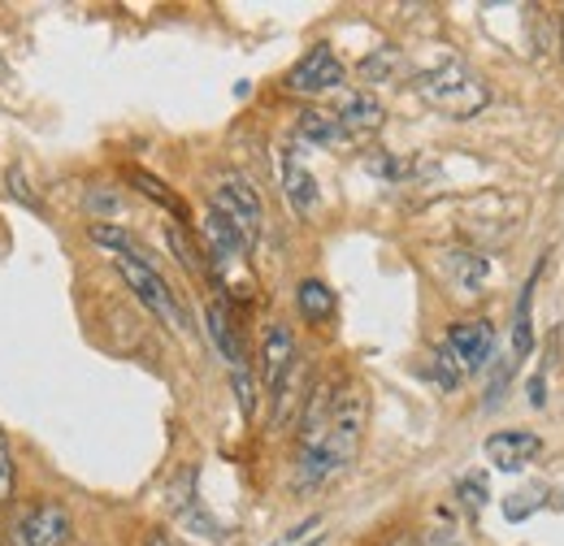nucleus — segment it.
<instances>
[{"label":"nucleus","mask_w":564,"mask_h":546,"mask_svg":"<svg viewBox=\"0 0 564 546\" xmlns=\"http://www.w3.org/2000/svg\"><path fill=\"white\" fill-rule=\"evenodd\" d=\"M417 91H422V100L430 109H438L443 118H456V122L478 118L487 109V100H491L482 74H474L465 62H443V66L425 69L417 78Z\"/></svg>","instance_id":"1"},{"label":"nucleus","mask_w":564,"mask_h":546,"mask_svg":"<svg viewBox=\"0 0 564 546\" xmlns=\"http://www.w3.org/2000/svg\"><path fill=\"white\" fill-rule=\"evenodd\" d=\"M209 208L213 212H221L248 243H257L261 230H265L261 196H257V192L248 187V178H239V174H221V178H217V187L209 192Z\"/></svg>","instance_id":"2"},{"label":"nucleus","mask_w":564,"mask_h":546,"mask_svg":"<svg viewBox=\"0 0 564 546\" xmlns=\"http://www.w3.org/2000/svg\"><path fill=\"white\" fill-rule=\"evenodd\" d=\"M118 273L127 277V286L135 291V299H140L152 317H161L170 330H187V317H183V308H178L174 291L165 286V277L152 270V265L131 261V256H118Z\"/></svg>","instance_id":"3"},{"label":"nucleus","mask_w":564,"mask_h":546,"mask_svg":"<svg viewBox=\"0 0 564 546\" xmlns=\"http://www.w3.org/2000/svg\"><path fill=\"white\" fill-rule=\"evenodd\" d=\"M13 546H66L70 538V512L57 499H40L31 507H22V516L9 529Z\"/></svg>","instance_id":"4"},{"label":"nucleus","mask_w":564,"mask_h":546,"mask_svg":"<svg viewBox=\"0 0 564 546\" xmlns=\"http://www.w3.org/2000/svg\"><path fill=\"white\" fill-rule=\"evenodd\" d=\"M344 83V62L326 48V44H317V48H308L291 74H286V87L291 91H300V96H322V91H335Z\"/></svg>","instance_id":"5"},{"label":"nucleus","mask_w":564,"mask_h":546,"mask_svg":"<svg viewBox=\"0 0 564 546\" xmlns=\"http://www.w3.org/2000/svg\"><path fill=\"white\" fill-rule=\"evenodd\" d=\"M447 347L456 351L465 373H482L495 356V326L482 321V317H465V321H456L447 330Z\"/></svg>","instance_id":"6"},{"label":"nucleus","mask_w":564,"mask_h":546,"mask_svg":"<svg viewBox=\"0 0 564 546\" xmlns=\"http://www.w3.org/2000/svg\"><path fill=\"white\" fill-rule=\"evenodd\" d=\"M539 451H543V438L530 429H495L487 438V460L503 473H521Z\"/></svg>","instance_id":"7"},{"label":"nucleus","mask_w":564,"mask_h":546,"mask_svg":"<svg viewBox=\"0 0 564 546\" xmlns=\"http://www.w3.org/2000/svg\"><path fill=\"white\" fill-rule=\"evenodd\" d=\"M200 230H205V243H209V252H213V261H217V265H235V261H243V256H248V248H252V243H248V239H243V234H239L221 212H213V208L205 212Z\"/></svg>","instance_id":"8"},{"label":"nucleus","mask_w":564,"mask_h":546,"mask_svg":"<svg viewBox=\"0 0 564 546\" xmlns=\"http://www.w3.org/2000/svg\"><path fill=\"white\" fill-rule=\"evenodd\" d=\"M291 364H295V339H291V330L282 321H274L265 330V342H261V373H265V386L270 391L291 373Z\"/></svg>","instance_id":"9"},{"label":"nucleus","mask_w":564,"mask_h":546,"mask_svg":"<svg viewBox=\"0 0 564 546\" xmlns=\"http://www.w3.org/2000/svg\"><path fill=\"white\" fill-rule=\"evenodd\" d=\"M339 122H344V131L348 135H369V131H378L382 127V105L369 96V91H348L344 100H339V113H335Z\"/></svg>","instance_id":"10"},{"label":"nucleus","mask_w":564,"mask_h":546,"mask_svg":"<svg viewBox=\"0 0 564 546\" xmlns=\"http://www.w3.org/2000/svg\"><path fill=\"white\" fill-rule=\"evenodd\" d=\"M282 196H286V205L295 208L300 217L304 212H313L317 208V178L295 161V156H282Z\"/></svg>","instance_id":"11"},{"label":"nucleus","mask_w":564,"mask_h":546,"mask_svg":"<svg viewBox=\"0 0 564 546\" xmlns=\"http://www.w3.org/2000/svg\"><path fill=\"white\" fill-rule=\"evenodd\" d=\"M534 282L539 270L525 277V286L517 291V308H512V356H530L534 351V321H530V308H534Z\"/></svg>","instance_id":"12"},{"label":"nucleus","mask_w":564,"mask_h":546,"mask_svg":"<svg viewBox=\"0 0 564 546\" xmlns=\"http://www.w3.org/2000/svg\"><path fill=\"white\" fill-rule=\"evenodd\" d=\"M295 304H300L304 321H330V313H335V291H330L322 277H304V282L295 286Z\"/></svg>","instance_id":"13"},{"label":"nucleus","mask_w":564,"mask_h":546,"mask_svg":"<svg viewBox=\"0 0 564 546\" xmlns=\"http://www.w3.org/2000/svg\"><path fill=\"white\" fill-rule=\"evenodd\" d=\"M205 321H209V339H213V347L221 351V360H226L230 369H243V347H239V339H235V326H230L226 308H221V304H209Z\"/></svg>","instance_id":"14"},{"label":"nucleus","mask_w":564,"mask_h":546,"mask_svg":"<svg viewBox=\"0 0 564 546\" xmlns=\"http://www.w3.org/2000/svg\"><path fill=\"white\" fill-rule=\"evenodd\" d=\"M91 239H96L100 248H109V252H113V261H118V256H131V261L152 265V256L135 243V234H127V230H122V226H113V221H96V226H91Z\"/></svg>","instance_id":"15"},{"label":"nucleus","mask_w":564,"mask_h":546,"mask_svg":"<svg viewBox=\"0 0 564 546\" xmlns=\"http://www.w3.org/2000/svg\"><path fill=\"white\" fill-rule=\"evenodd\" d=\"M300 135L308 139V143H322V148H335V143L352 139L348 131H344V122H339L335 113H322V109L300 113Z\"/></svg>","instance_id":"16"},{"label":"nucleus","mask_w":564,"mask_h":546,"mask_svg":"<svg viewBox=\"0 0 564 546\" xmlns=\"http://www.w3.org/2000/svg\"><path fill=\"white\" fill-rule=\"evenodd\" d=\"M452 273H456V286H460L465 295H478L482 282H487V256L456 252V256H452Z\"/></svg>","instance_id":"17"},{"label":"nucleus","mask_w":564,"mask_h":546,"mask_svg":"<svg viewBox=\"0 0 564 546\" xmlns=\"http://www.w3.org/2000/svg\"><path fill=\"white\" fill-rule=\"evenodd\" d=\"M430 373H434V382H438L443 391H456L460 378H465V369H460V360H456V351H452L447 342H438V347L430 351Z\"/></svg>","instance_id":"18"},{"label":"nucleus","mask_w":564,"mask_h":546,"mask_svg":"<svg viewBox=\"0 0 564 546\" xmlns=\"http://www.w3.org/2000/svg\"><path fill=\"white\" fill-rule=\"evenodd\" d=\"M326 538V521L322 516H308V521H300V525H291L282 538H274L270 546H322Z\"/></svg>","instance_id":"19"},{"label":"nucleus","mask_w":564,"mask_h":546,"mask_svg":"<svg viewBox=\"0 0 564 546\" xmlns=\"http://www.w3.org/2000/svg\"><path fill=\"white\" fill-rule=\"evenodd\" d=\"M395 69H400V53H395V48H382V53H373V57L360 62V74H365L369 83H382V78H391Z\"/></svg>","instance_id":"20"},{"label":"nucleus","mask_w":564,"mask_h":546,"mask_svg":"<svg viewBox=\"0 0 564 546\" xmlns=\"http://www.w3.org/2000/svg\"><path fill=\"white\" fill-rule=\"evenodd\" d=\"M13 481H18V465H13V447L0 429V507L13 503Z\"/></svg>","instance_id":"21"},{"label":"nucleus","mask_w":564,"mask_h":546,"mask_svg":"<svg viewBox=\"0 0 564 546\" xmlns=\"http://www.w3.org/2000/svg\"><path fill=\"white\" fill-rule=\"evenodd\" d=\"M131 183L140 187L143 196H152L156 205H165L170 212H178V217H183V205H178V200H174V196H170V192H165V187H161V183H156L152 174H143V170H131Z\"/></svg>","instance_id":"22"},{"label":"nucleus","mask_w":564,"mask_h":546,"mask_svg":"<svg viewBox=\"0 0 564 546\" xmlns=\"http://www.w3.org/2000/svg\"><path fill=\"white\" fill-rule=\"evenodd\" d=\"M165 239H170V248H174V256H178V265H183V270H187V273H200V270H205V265L196 261V248L187 243V234H183L178 226H170V230H165Z\"/></svg>","instance_id":"23"},{"label":"nucleus","mask_w":564,"mask_h":546,"mask_svg":"<svg viewBox=\"0 0 564 546\" xmlns=\"http://www.w3.org/2000/svg\"><path fill=\"white\" fill-rule=\"evenodd\" d=\"M230 382H235V395H239L243 416H252L257 412V382H252V373L248 369H230Z\"/></svg>","instance_id":"24"},{"label":"nucleus","mask_w":564,"mask_h":546,"mask_svg":"<svg viewBox=\"0 0 564 546\" xmlns=\"http://www.w3.org/2000/svg\"><path fill=\"white\" fill-rule=\"evenodd\" d=\"M456 494H460V503H465L469 512H482L491 490H487V481H482V478H465L460 485H456Z\"/></svg>","instance_id":"25"},{"label":"nucleus","mask_w":564,"mask_h":546,"mask_svg":"<svg viewBox=\"0 0 564 546\" xmlns=\"http://www.w3.org/2000/svg\"><path fill=\"white\" fill-rule=\"evenodd\" d=\"M512 364L517 360H503L499 369H495V378H491V391H487V408H495L499 400H503V386H508V373H512Z\"/></svg>","instance_id":"26"},{"label":"nucleus","mask_w":564,"mask_h":546,"mask_svg":"<svg viewBox=\"0 0 564 546\" xmlns=\"http://www.w3.org/2000/svg\"><path fill=\"white\" fill-rule=\"evenodd\" d=\"M118 205H122V200H118L113 192H91V196H87V208H91V212H118Z\"/></svg>","instance_id":"27"},{"label":"nucleus","mask_w":564,"mask_h":546,"mask_svg":"<svg viewBox=\"0 0 564 546\" xmlns=\"http://www.w3.org/2000/svg\"><path fill=\"white\" fill-rule=\"evenodd\" d=\"M530 404H534V408H543V404H547V400H543V378H534V382H530Z\"/></svg>","instance_id":"28"},{"label":"nucleus","mask_w":564,"mask_h":546,"mask_svg":"<svg viewBox=\"0 0 564 546\" xmlns=\"http://www.w3.org/2000/svg\"><path fill=\"white\" fill-rule=\"evenodd\" d=\"M148 546H174V543H170L165 534H152V538H148Z\"/></svg>","instance_id":"29"},{"label":"nucleus","mask_w":564,"mask_h":546,"mask_svg":"<svg viewBox=\"0 0 564 546\" xmlns=\"http://www.w3.org/2000/svg\"><path fill=\"white\" fill-rule=\"evenodd\" d=\"M430 546H460V543H447V538H434Z\"/></svg>","instance_id":"30"},{"label":"nucleus","mask_w":564,"mask_h":546,"mask_svg":"<svg viewBox=\"0 0 564 546\" xmlns=\"http://www.w3.org/2000/svg\"><path fill=\"white\" fill-rule=\"evenodd\" d=\"M561 35H564V22H561Z\"/></svg>","instance_id":"31"}]
</instances>
